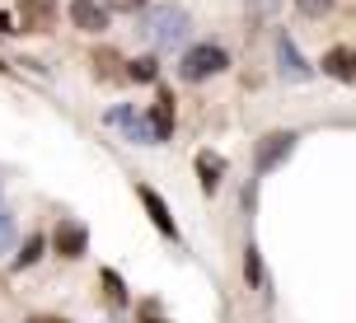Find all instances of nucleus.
<instances>
[{
    "label": "nucleus",
    "mask_w": 356,
    "mask_h": 323,
    "mask_svg": "<svg viewBox=\"0 0 356 323\" xmlns=\"http://www.w3.org/2000/svg\"><path fill=\"white\" fill-rule=\"evenodd\" d=\"M188 33H193V19H188V10H178V5H155V15L145 19V38L155 42V52L183 47Z\"/></svg>",
    "instance_id": "1"
},
{
    "label": "nucleus",
    "mask_w": 356,
    "mask_h": 323,
    "mask_svg": "<svg viewBox=\"0 0 356 323\" xmlns=\"http://www.w3.org/2000/svg\"><path fill=\"white\" fill-rule=\"evenodd\" d=\"M225 66H230V56H225V47H216V42H197V47H188L183 61H178V71H183L188 85H193V80H211V75H220Z\"/></svg>",
    "instance_id": "2"
},
{
    "label": "nucleus",
    "mask_w": 356,
    "mask_h": 323,
    "mask_svg": "<svg viewBox=\"0 0 356 323\" xmlns=\"http://www.w3.org/2000/svg\"><path fill=\"white\" fill-rule=\"evenodd\" d=\"M296 150V131H267L263 141H258V155H253V164H258V174H267V169H277V164L286 160Z\"/></svg>",
    "instance_id": "3"
},
{
    "label": "nucleus",
    "mask_w": 356,
    "mask_h": 323,
    "mask_svg": "<svg viewBox=\"0 0 356 323\" xmlns=\"http://www.w3.org/2000/svg\"><path fill=\"white\" fill-rule=\"evenodd\" d=\"M108 122H113V126H122V131H127V136H131L136 145H160L155 126H150V122H141V117H136L131 108H122V103H118V108H108Z\"/></svg>",
    "instance_id": "4"
},
{
    "label": "nucleus",
    "mask_w": 356,
    "mask_h": 323,
    "mask_svg": "<svg viewBox=\"0 0 356 323\" xmlns=\"http://www.w3.org/2000/svg\"><path fill=\"white\" fill-rule=\"evenodd\" d=\"M71 24L80 28V33H104L108 28V5H99V0H75Z\"/></svg>",
    "instance_id": "5"
},
{
    "label": "nucleus",
    "mask_w": 356,
    "mask_h": 323,
    "mask_svg": "<svg viewBox=\"0 0 356 323\" xmlns=\"http://www.w3.org/2000/svg\"><path fill=\"white\" fill-rule=\"evenodd\" d=\"M52 244H56V253H61V258H80V253H85V244H89V234H85V225H80V220H61V225H56V234H52Z\"/></svg>",
    "instance_id": "6"
},
{
    "label": "nucleus",
    "mask_w": 356,
    "mask_h": 323,
    "mask_svg": "<svg viewBox=\"0 0 356 323\" xmlns=\"http://www.w3.org/2000/svg\"><path fill=\"white\" fill-rule=\"evenodd\" d=\"M136 197H141V206L150 211V220L160 225V234H169V239H178V225H174V215H169V206H164V197L155 192V188H136Z\"/></svg>",
    "instance_id": "7"
},
{
    "label": "nucleus",
    "mask_w": 356,
    "mask_h": 323,
    "mask_svg": "<svg viewBox=\"0 0 356 323\" xmlns=\"http://www.w3.org/2000/svg\"><path fill=\"white\" fill-rule=\"evenodd\" d=\"M277 61H282V75H286V80H305V75H309V66L300 61V52H296L291 33H277Z\"/></svg>",
    "instance_id": "8"
},
{
    "label": "nucleus",
    "mask_w": 356,
    "mask_h": 323,
    "mask_svg": "<svg viewBox=\"0 0 356 323\" xmlns=\"http://www.w3.org/2000/svg\"><path fill=\"white\" fill-rule=\"evenodd\" d=\"M323 71L333 75V80H356V66H352V52H342V47H333V52L323 56Z\"/></svg>",
    "instance_id": "9"
},
{
    "label": "nucleus",
    "mask_w": 356,
    "mask_h": 323,
    "mask_svg": "<svg viewBox=\"0 0 356 323\" xmlns=\"http://www.w3.org/2000/svg\"><path fill=\"white\" fill-rule=\"evenodd\" d=\"M197 164H202V188H207V192H216V188H220V174H225V164L216 160L211 150H207V155H197Z\"/></svg>",
    "instance_id": "10"
},
{
    "label": "nucleus",
    "mask_w": 356,
    "mask_h": 323,
    "mask_svg": "<svg viewBox=\"0 0 356 323\" xmlns=\"http://www.w3.org/2000/svg\"><path fill=\"white\" fill-rule=\"evenodd\" d=\"M24 10H29V19H33V24H47V19H52V0H24Z\"/></svg>",
    "instance_id": "11"
},
{
    "label": "nucleus",
    "mask_w": 356,
    "mask_h": 323,
    "mask_svg": "<svg viewBox=\"0 0 356 323\" xmlns=\"http://www.w3.org/2000/svg\"><path fill=\"white\" fill-rule=\"evenodd\" d=\"M296 10H300L305 19H323L328 10H333V0H296Z\"/></svg>",
    "instance_id": "12"
},
{
    "label": "nucleus",
    "mask_w": 356,
    "mask_h": 323,
    "mask_svg": "<svg viewBox=\"0 0 356 323\" xmlns=\"http://www.w3.org/2000/svg\"><path fill=\"white\" fill-rule=\"evenodd\" d=\"M155 75H160V66H155L150 56H141V61H131V80H141V85H150Z\"/></svg>",
    "instance_id": "13"
},
{
    "label": "nucleus",
    "mask_w": 356,
    "mask_h": 323,
    "mask_svg": "<svg viewBox=\"0 0 356 323\" xmlns=\"http://www.w3.org/2000/svg\"><path fill=\"white\" fill-rule=\"evenodd\" d=\"M38 253H42V234L24 244V253H19V267H33V263H38Z\"/></svg>",
    "instance_id": "14"
},
{
    "label": "nucleus",
    "mask_w": 356,
    "mask_h": 323,
    "mask_svg": "<svg viewBox=\"0 0 356 323\" xmlns=\"http://www.w3.org/2000/svg\"><path fill=\"white\" fill-rule=\"evenodd\" d=\"M244 5H249L253 19H263V15H277V5H282V0H244Z\"/></svg>",
    "instance_id": "15"
},
{
    "label": "nucleus",
    "mask_w": 356,
    "mask_h": 323,
    "mask_svg": "<svg viewBox=\"0 0 356 323\" xmlns=\"http://www.w3.org/2000/svg\"><path fill=\"white\" fill-rule=\"evenodd\" d=\"M244 267H249V281L258 286V281H263V267H258V249H249V258H244Z\"/></svg>",
    "instance_id": "16"
},
{
    "label": "nucleus",
    "mask_w": 356,
    "mask_h": 323,
    "mask_svg": "<svg viewBox=\"0 0 356 323\" xmlns=\"http://www.w3.org/2000/svg\"><path fill=\"white\" fill-rule=\"evenodd\" d=\"M108 10H118V15H131V10H145V0H108Z\"/></svg>",
    "instance_id": "17"
},
{
    "label": "nucleus",
    "mask_w": 356,
    "mask_h": 323,
    "mask_svg": "<svg viewBox=\"0 0 356 323\" xmlns=\"http://www.w3.org/2000/svg\"><path fill=\"white\" fill-rule=\"evenodd\" d=\"M10 234H15V220H10V211H5V206H0V249H5V244H10Z\"/></svg>",
    "instance_id": "18"
},
{
    "label": "nucleus",
    "mask_w": 356,
    "mask_h": 323,
    "mask_svg": "<svg viewBox=\"0 0 356 323\" xmlns=\"http://www.w3.org/2000/svg\"><path fill=\"white\" fill-rule=\"evenodd\" d=\"M0 33H15V28H10V15H0Z\"/></svg>",
    "instance_id": "19"
},
{
    "label": "nucleus",
    "mask_w": 356,
    "mask_h": 323,
    "mask_svg": "<svg viewBox=\"0 0 356 323\" xmlns=\"http://www.w3.org/2000/svg\"><path fill=\"white\" fill-rule=\"evenodd\" d=\"M352 66H356V52H352Z\"/></svg>",
    "instance_id": "20"
},
{
    "label": "nucleus",
    "mask_w": 356,
    "mask_h": 323,
    "mask_svg": "<svg viewBox=\"0 0 356 323\" xmlns=\"http://www.w3.org/2000/svg\"><path fill=\"white\" fill-rule=\"evenodd\" d=\"M150 323H155V319H150Z\"/></svg>",
    "instance_id": "21"
}]
</instances>
